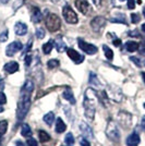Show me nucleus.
Segmentation results:
<instances>
[{
  "instance_id": "nucleus-19",
  "label": "nucleus",
  "mask_w": 145,
  "mask_h": 146,
  "mask_svg": "<svg viewBox=\"0 0 145 146\" xmlns=\"http://www.w3.org/2000/svg\"><path fill=\"white\" fill-rule=\"evenodd\" d=\"M139 44L136 43V42H127L126 43V49H127L129 52H134V51H136L138 49H139Z\"/></svg>"
},
{
  "instance_id": "nucleus-17",
  "label": "nucleus",
  "mask_w": 145,
  "mask_h": 146,
  "mask_svg": "<svg viewBox=\"0 0 145 146\" xmlns=\"http://www.w3.org/2000/svg\"><path fill=\"white\" fill-rule=\"evenodd\" d=\"M55 47H56L58 52H63L65 50H67L66 44H65V42L61 38H58V39L55 40Z\"/></svg>"
},
{
  "instance_id": "nucleus-42",
  "label": "nucleus",
  "mask_w": 145,
  "mask_h": 146,
  "mask_svg": "<svg viewBox=\"0 0 145 146\" xmlns=\"http://www.w3.org/2000/svg\"><path fill=\"white\" fill-rule=\"evenodd\" d=\"M139 49L141 50V52H145V42L141 44V47L139 46Z\"/></svg>"
},
{
  "instance_id": "nucleus-40",
  "label": "nucleus",
  "mask_w": 145,
  "mask_h": 146,
  "mask_svg": "<svg viewBox=\"0 0 145 146\" xmlns=\"http://www.w3.org/2000/svg\"><path fill=\"white\" fill-rule=\"evenodd\" d=\"M130 59H131V60H132L133 62H134V63L138 66V67H140V66H141V62H140V60L138 59V58H135V57H131Z\"/></svg>"
},
{
  "instance_id": "nucleus-47",
  "label": "nucleus",
  "mask_w": 145,
  "mask_h": 146,
  "mask_svg": "<svg viewBox=\"0 0 145 146\" xmlns=\"http://www.w3.org/2000/svg\"><path fill=\"white\" fill-rule=\"evenodd\" d=\"M130 35H131V36H139V34H138V32H136V31H135V32H130Z\"/></svg>"
},
{
  "instance_id": "nucleus-48",
  "label": "nucleus",
  "mask_w": 145,
  "mask_h": 146,
  "mask_svg": "<svg viewBox=\"0 0 145 146\" xmlns=\"http://www.w3.org/2000/svg\"><path fill=\"white\" fill-rule=\"evenodd\" d=\"M8 1H9V0H0V2H1V3H7Z\"/></svg>"
},
{
  "instance_id": "nucleus-51",
  "label": "nucleus",
  "mask_w": 145,
  "mask_h": 146,
  "mask_svg": "<svg viewBox=\"0 0 145 146\" xmlns=\"http://www.w3.org/2000/svg\"><path fill=\"white\" fill-rule=\"evenodd\" d=\"M2 111H3V108H2V107H0V112H2Z\"/></svg>"
},
{
  "instance_id": "nucleus-9",
  "label": "nucleus",
  "mask_w": 145,
  "mask_h": 146,
  "mask_svg": "<svg viewBox=\"0 0 145 146\" xmlns=\"http://www.w3.org/2000/svg\"><path fill=\"white\" fill-rule=\"evenodd\" d=\"M67 54L69 56V58H70L74 63H76V64L82 63V62L84 61V56L79 54L76 50H74V49H72V48L67 49Z\"/></svg>"
},
{
  "instance_id": "nucleus-5",
  "label": "nucleus",
  "mask_w": 145,
  "mask_h": 146,
  "mask_svg": "<svg viewBox=\"0 0 145 146\" xmlns=\"http://www.w3.org/2000/svg\"><path fill=\"white\" fill-rule=\"evenodd\" d=\"M106 135H107L111 141H115V142H118V141H119V137H120L119 130H118L117 125H116L112 121H109L108 124H107Z\"/></svg>"
},
{
  "instance_id": "nucleus-4",
  "label": "nucleus",
  "mask_w": 145,
  "mask_h": 146,
  "mask_svg": "<svg viewBox=\"0 0 145 146\" xmlns=\"http://www.w3.org/2000/svg\"><path fill=\"white\" fill-rule=\"evenodd\" d=\"M62 15L66 20L67 23L69 24H76L79 22V19H78V14L74 12L72 8L70 6H65L62 9Z\"/></svg>"
},
{
  "instance_id": "nucleus-18",
  "label": "nucleus",
  "mask_w": 145,
  "mask_h": 146,
  "mask_svg": "<svg viewBox=\"0 0 145 146\" xmlns=\"http://www.w3.org/2000/svg\"><path fill=\"white\" fill-rule=\"evenodd\" d=\"M54 45H55V40H48L46 44H44L43 45V52L45 54V55H48L51 52V50L54 48Z\"/></svg>"
},
{
  "instance_id": "nucleus-25",
  "label": "nucleus",
  "mask_w": 145,
  "mask_h": 146,
  "mask_svg": "<svg viewBox=\"0 0 145 146\" xmlns=\"http://www.w3.org/2000/svg\"><path fill=\"white\" fill-rule=\"evenodd\" d=\"M38 135H39V140H41V142L42 143H45V142H48L49 140H50V135H49L46 131H39L38 132Z\"/></svg>"
},
{
  "instance_id": "nucleus-35",
  "label": "nucleus",
  "mask_w": 145,
  "mask_h": 146,
  "mask_svg": "<svg viewBox=\"0 0 145 146\" xmlns=\"http://www.w3.org/2000/svg\"><path fill=\"white\" fill-rule=\"evenodd\" d=\"M23 3H24V0H18L17 2L13 3V9H14V10H18L19 8L22 6Z\"/></svg>"
},
{
  "instance_id": "nucleus-41",
  "label": "nucleus",
  "mask_w": 145,
  "mask_h": 146,
  "mask_svg": "<svg viewBox=\"0 0 145 146\" xmlns=\"http://www.w3.org/2000/svg\"><path fill=\"white\" fill-rule=\"evenodd\" d=\"M93 3H94L97 8H99V7L102 6V0H93Z\"/></svg>"
},
{
  "instance_id": "nucleus-50",
  "label": "nucleus",
  "mask_w": 145,
  "mask_h": 146,
  "mask_svg": "<svg viewBox=\"0 0 145 146\" xmlns=\"http://www.w3.org/2000/svg\"><path fill=\"white\" fill-rule=\"evenodd\" d=\"M142 31H143V32L145 33V23L143 25H142Z\"/></svg>"
},
{
  "instance_id": "nucleus-14",
  "label": "nucleus",
  "mask_w": 145,
  "mask_h": 146,
  "mask_svg": "<svg viewBox=\"0 0 145 146\" xmlns=\"http://www.w3.org/2000/svg\"><path fill=\"white\" fill-rule=\"evenodd\" d=\"M140 135L135 132H133L132 134H130L127 139V145L128 146H138L140 144Z\"/></svg>"
},
{
  "instance_id": "nucleus-29",
  "label": "nucleus",
  "mask_w": 145,
  "mask_h": 146,
  "mask_svg": "<svg viewBox=\"0 0 145 146\" xmlns=\"http://www.w3.org/2000/svg\"><path fill=\"white\" fill-rule=\"evenodd\" d=\"M65 142H66L68 145H72L74 143V137H73L72 133H68L66 135V139H65Z\"/></svg>"
},
{
  "instance_id": "nucleus-2",
  "label": "nucleus",
  "mask_w": 145,
  "mask_h": 146,
  "mask_svg": "<svg viewBox=\"0 0 145 146\" xmlns=\"http://www.w3.org/2000/svg\"><path fill=\"white\" fill-rule=\"evenodd\" d=\"M97 104V94L93 88H87L84 93V115L87 120L92 121L95 116Z\"/></svg>"
},
{
  "instance_id": "nucleus-10",
  "label": "nucleus",
  "mask_w": 145,
  "mask_h": 146,
  "mask_svg": "<svg viewBox=\"0 0 145 146\" xmlns=\"http://www.w3.org/2000/svg\"><path fill=\"white\" fill-rule=\"evenodd\" d=\"M105 25H106V20L103 17H96L91 21L92 29L95 32H99L103 27H105Z\"/></svg>"
},
{
  "instance_id": "nucleus-16",
  "label": "nucleus",
  "mask_w": 145,
  "mask_h": 146,
  "mask_svg": "<svg viewBox=\"0 0 145 146\" xmlns=\"http://www.w3.org/2000/svg\"><path fill=\"white\" fill-rule=\"evenodd\" d=\"M66 129H67L66 123L63 122V120L61 118H58L56 120V132L57 133H62V132L66 131Z\"/></svg>"
},
{
  "instance_id": "nucleus-31",
  "label": "nucleus",
  "mask_w": 145,
  "mask_h": 146,
  "mask_svg": "<svg viewBox=\"0 0 145 146\" xmlns=\"http://www.w3.org/2000/svg\"><path fill=\"white\" fill-rule=\"evenodd\" d=\"M36 37L38 39H42L45 37V30L42 29V27H39V29H37L36 30Z\"/></svg>"
},
{
  "instance_id": "nucleus-11",
  "label": "nucleus",
  "mask_w": 145,
  "mask_h": 146,
  "mask_svg": "<svg viewBox=\"0 0 145 146\" xmlns=\"http://www.w3.org/2000/svg\"><path fill=\"white\" fill-rule=\"evenodd\" d=\"M80 130H81L82 134L84 135V137H86V139H90V140H92V139L94 137L92 128L88 125V124H86L85 122H81V123H80Z\"/></svg>"
},
{
  "instance_id": "nucleus-6",
  "label": "nucleus",
  "mask_w": 145,
  "mask_h": 146,
  "mask_svg": "<svg viewBox=\"0 0 145 146\" xmlns=\"http://www.w3.org/2000/svg\"><path fill=\"white\" fill-rule=\"evenodd\" d=\"M78 43H79V47L81 48V50L84 51L85 54H87V55H94V54L97 52L96 46H94V45H92V44L86 43L82 38H79V39H78Z\"/></svg>"
},
{
  "instance_id": "nucleus-45",
  "label": "nucleus",
  "mask_w": 145,
  "mask_h": 146,
  "mask_svg": "<svg viewBox=\"0 0 145 146\" xmlns=\"http://www.w3.org/2000/svg\"><path fill=\"white\" fill-rule=\"evenodd\" d=\"M3 87H5V84H3V80L0 78V88H1V90H3Z\"/></svg>"
},
{
  "instance_id": "nucleus-46",
  "label": "nucleus",
  "mask_w": 145,
  "mask_h": 146,
  "mask_svg": "<svg viewBox=\"0 0 145 146\" xmlns=\"http://www.w3.org/2000/svg\"><path fill=\"white\" fill-rule=\"evenodd\" d=\"M15 146H25V145L21 141H17V142H15Z\"/></svg>"
},
{
  "instance_id": "nucleus-30",
  "label": "nucleus",
  "mask_w": 145,
  "mask_h": 146,
  "mask_svg": "<svg viewBox=\"0 0 145 146\" xmlns=\"http://www.w3.org/2000/svg\"><path fill=\"white\" fill-rule=\"evenodd\" d=\"M141 18H140V14L138 13H132L131 14V22H132L133 24H136V23H139Z\"/></svg>"
},
{
  "instance_id": "nucleus-7",
  "label": "nucleus",
  "mask_w": 145,
  "mask_h": 146,
  "mask_svg": "<svg viewBox=\"0 0 145 146\" xmlns=\"http://www.w3.org/2000/svg\"><path fill=\"white\" fill-rule=\"evenodd\" d=\"M74 6H75V8L79 10L80 12L82 13V14H84V15H86V14H88V13L91 12V6H90L87 0H75Z\"/></svg>"
},
{
  "instance_id": "nucleus-43",
  "label": "nucleus",
  "mask_w": 145,
  "mask_h": 146,
  "mask_svg": "<svg viewBox=\"0 0 145 146\" xmlns=\"http://www.w3.org/2000/svg\"><path fill=\"white\" fill-rule=\"evenodd\" d=\"M141 127H142V129L145 131V116L142 118V122H141Z\"/></svg>"
},
{
  "instance_id": "nucleus-39",
  "label": "nucleus",
  "mask_w": 145,
  "mask_h": 146,
  "mask_svg": "<svg viewBox=\"0 0 145 146\" xmlns=\"http://www.w3.org/2000/svg\"><path fill=\"white\" fill-rule=\"evenodd\" d=\"M31 47H32V39H30V42L27 43V46H26V48L24 49V52H23V56H25L27 52H29V50L31 49Z\"/></svg>"
},
{
  "instance_id": "nucleus-23",
  "label": "nucleus",
  "mask_w": 145,
  "mask_h": 146,
  "mask_svg": "<svg viewBox=\"0 0 145 146\" xmlns=\"http://www.w3.org/2000/svg\"><path fill=\"white\" fill-rule=\"evenodd\" d=\"M103 50H104V52H105L106 58H107L108 60H112V59H114V52H112V50L109 48L107 45H104Z\"/></svg>"
},
{
  "instance_id": "nucleus-13",
  "label": "nucleus",
  "mask_w": 145,
  "mask_h": 146,
  "mask_svg": "<svg viewBox=\"0 0 145 146\" xmlns=\"http://www.w3.org/2000/svg\"><path fill=\"white\" fill-rule=\"evenodd\" d=\"M14 33L19 36H23L27 33V25L22 22H18L14 25Z\"/></svg>"
},
{
  "instance_id": "nucleus-15",
  "label": "nucleus",
  "mask_w": 145,
  "mask_h": 146,
  "mask_svg": "<svg viewBox=\"0 0 145 146\" xmlns=\"http://www.w3.org/2000/svg\"><path fill=\"white\" fill-rule=\"evenodd\" d=\"M3 70L9 73V74H12V73L17 72L19 70V63L17 61H10V62H8V63L5 64Z\"/></svg>"
},
{
  "instance_id": "nucleus-27",
  "label": "nucleus",
  "mask_w": 145,
  "mask_h": 146,
  "mask_svg": "<svg viewBox=\"0 0 145 146\" xmlns=\"http://www.w3.org/2000/svg\"><path fill=\"white\" fill-rule=\"evenodd\" d=\"M112 23H122V24H127V21H126V17L122 14V15H119V17H116V18H112L110 20Z\"/></svg>"
},
{
  "instance_id": "nucleus-49",
  "label": "nucleus",
  "mask_w": 145,
  "mask_h": 146,
  "mask_svg": "<svg viewBox=\"0 0 145 146\" xmlns=\"http://www.w3.org/2000/svg\"><path fill=\"white\" fill-rule=\"evenodd\" d=\"M142 78L144 80V83H145V72H142Z\"/></svg>"
},
{
  "instance_id": "nucleus-53",
  "label": "nucleus",
  "mask_w": 145,
  "mask_h": 146,
  "mask_svg": "<svg viewBox=\"0 0 145 146\" xmlns=\"http://www.w3.org/2000/svg\"><path fill=\"white\" fill-rule=\"evenodd\" d=\"M51 1H54V2H57V1H58V0H51Z\"/></svg>"
},
{
  "instance_id": "nucleus-3",
  "label": "nucleus",
  "mask_w": 145,
  "mask_h": 146,
  "mask_svg": "<svg viewBox=\"0 0 145 146\" xmlns=\"http://www.w3.org/2000/svg\"><path fill=\"white\" fill-rule=\"evenodd\" d=\"M45 24L49 32H57L61 27L60 18L55 13H48L45 18Z\"/></svg>"
},
{
  "instance_id": "nucleus-36",
  "label": "nucleus",
  "mask_w": 145,
  "mask_h": 146,
  "mask_svg": "<svg viewBox=\"0 0 145 146\" xmlns=\"http://www.w3.org/2000/svg\"><path fill=\"white\" fill-rule=\"evenodd\" d=\"M26 143H27V146H38L36 140H35V139H32V137H31V139H29Z\"/></svg>"
},
{
  "instance_id": "nucleus-22",
  "label": "nucleus",
  "mask_w": 145,
  "mask_h": 146,
  "mask_svg": "<svg viewBox=\"0 0 145 146\" xmlns=\"http://www.w3.org/2000/svg\"><path fill=\"white\" fill-rule=\"evenodd\" d=\"M63 97H65V99H67L68 102H70L72 105L75 104V98H74L73 93L71 91H69V90H68V91L65 92V93H63Z\"/></svg>"
},
{
  "instance_id": "nucleus-12",
  "label": "nucleus",
  "mask_w": 145,
  "mask_h": 146,
  "mask_svg": "<svg viewBox=\"0 0 145 146\" xmlns=\"http://www.w3.org/2000/svg\"><path fill=\"white\" fill-rule=\"evenodd\" d=\"M43 20V13L42 11L38 9V8H33V11H32V17H31V21L34 23V24H38L39 22H42Z\"/></svg>"
},
{
  "instance_id": "nucleus-33",
  "label": "nucleus",
  "mask_w": 145,
  "mask_h": 146,
  "mask_svg": "<svg viewBox=\"0 0 145 146\" xmlns=\"http://www.w3.org/2000/svg\"><path fill=\"white\" fill-rule=\"evenodd\" d=\"M32 60H33V57L31 55H26L24 58V63L26 67H30L31 63H32Z\"/></svg>"
},
{
  "instance_id": "nucleus-52",
  "label": "nucleus",
  "mask_w": 145,
  "mask_h": 146,
  "mask_svg": "<svg viewBox=\"0 0 145 146\" xmlns=\"http://www.w3.org/2000/svg\"><path fill=\"white\" fill-rule=\"evenodd\" d=\"M143 14H144V17H145V7H144V9H143Z\"/></svg>"
},
{
  "instance_id": "nucleus-20",
  "label": "nucleus",
  "mask_w": 145,
  "mask_h": 146,
  "mask_svg": "<svg viewBox=\"0 0 145 146\" xmlns=\"http://www.w3.org/2000/svg\"><path fill=\"white\" fill-rule=\"evenodd\" d=\"M21 134H22L24 137H31V136H32V130H31L29 124H23V125H22Z\"/></svg>"
},
{
  "instance_id": "nucleus-28",
  "label": "nucleus",
  "mask_w": 145,
  "mask_h": 146,
  "mask_svg": "<svg viewBox=\"0 0 145 146\" xmlns=\"http://www.w3.org/2000/svg\"><path fill=\"white\" fill-rule=\"evenodd\" d=\"M59 64H60V63H59V61L57 60V59H51V60H49L48 62H47V67H48L49 69L57 68Z\"/></svg>"
},
{
  "instance_id": "nucleus-26",
  "label": "nucleus",
  "mask_w": 145,
  "mask_h": 146,
  "mask_svg": "<svg viewBox=\"0 0 145 146\" xmlns=\"http://www.w3.org/2000/svg\"><path fill=\"white\" fill-rule=\"evenodd\" d=\"M90 83L93 84V85H95L96 87L100 86V83H99V81L97 79V75L95 73L91 72V74H90Z\"/></svg>"
},
{
  "instance_id": "nucleus-38",
  "label": "nucleus",
  "mask_w": 145,
  "mask_h": 146,
  "mask_svg": "<svg viewBox=\"0 0 145 146\" xmlns=\"http://www.w3.org/2000/svg\"><path fill=\"white\" fill-rule=\"evenodd\" d=\"M7 103V97L6 95L2 93V92H0V105H3V104Z\"/></svg>"
},
{
  "instance_id": "nucleus-37",
  "label": "nucleus",
  "mask_w": 145,
  "mask_h": 146,
  "mask_svg": "<svg viewBox=\"0 0 145 146\" xmlns=\"http://www.w3.org/2000/svg\"><path fill=\"white\" fill-rule=\"evenodd\" d=\"M128 1V8L130 10H133L135 8V0H127Z\"/></svg>"
},
{
  "instance_id": "nucleus-8",
  "label": "nucleus",
  "mask_w": 145,
  "mask_h": 146,
  "mask_svg": "<svg viewBox=\"0 0 145 146\" xmlns=\"http://www.w3.org/2000/svg\"><path fill=\"white\" fill-rule=\"evenodd\" d=\"M22 48H23V45L20 43V42H13V43L9 44L8 47L6 48V55L8 57H12V56L15 55Z\"/></svg>"
},
{
  "instance_id": "nucleus-54",
  "label": "nucleus",
  "mask_w": 145,
  "mask_h": 146,
  "mask_svg": "<svg viewBox=\"0 0 145 146\" xmlns=\"http://www.w3.org/2000/svg\"><path fill=\"white\" fill-rule=\"evenodd\" d=\"M120 1H126V0H120Z\"/></svg>"
},
{
  "instance_id": "nucleus-1",
  "label": "nucleus",
  "mask_w": 145,
  "mask_h": 146,
  "mask_svg": "<svg viewBox=\"0 0 145 146\" xmlns=\"http://www.w3.org/2000/svg\"><path fill=\"white\" fill-rule=\"evenodd\" d=\"M34 91V83L31 80H26L21 88V94L18 102V109H17V118L19 121H22L27 115L31 107V98Z\"/></svg>"
},
{
  "instance_id": "nucleus-24",
  "label": "nucleus",
  "mask_w": 145,
  "mask_h": 146,
  "mask_svg": "<svg viewBox=\"0 0 145 146\" xmlns=\"http://www.w3.org/2000/svg\"><path fill=\"white\" fill-rule=\"evenodd\" d=\"M44 121L46 122L47 124H49V125H51V124H53V122L55 121V113L54 112H48V113H46V115L44 116Z\"/></svg>"
},
{
  "instance_id": "nucleus-21",
  "label": "nucleus",
  "mask_w": 145,
  "mask_h": 146,
  "mask_svg": "<svg viewBox=\"0 0 145 146\" xmlns=\"http://www.w3.org/2000/svg\"><path fill=\"white\" fill-rule=\"evenodd\" d=\"M7 130H8V121L7 120H1L0 121V140L6 134Z\"/></svg>"
},
{
  "instance_id": "nucleus-44",
  "label": "nucleus",
  "mask_w": 145,
  "mask_h": 146,
  "mask_svg": "<svg viewBox=\"0 0 145 146\" xmlns=\"http://www.w3.org/2000/svg\"><path fill=\"white\" fill-rule=\"evenodd\" d=\"M114 45H115V46H117V47H118V46H120L121 40H120V39H115V40H114Z\"/></svg>"
},
{
  "instance_id": "nucleus-32",
  "label": "nucleus",
  "mask_w": 145,
  "mask_h": 146,
  "mask_svg": "<svg viewBox=\"0 0 145 146\" xmlns=\"http://www.w3.org/2000/svg\"><path fill=\"white\" fill-rule=\"evenodd\" d=\"M8 35H9V32L8 31H3L1 34H0V42H6L7 39H8Z\"/></svg>"
},
{
  "instance_id": "nucleus-34",
  "label": "nucleus",
  "mask_w": 145,
  "mask_h": 146,
  "mask_svg": "<svg viewBox=\"0 0 145 146\" xmlns=\"http://www.w3.org/2000/svg\"><path fill=\"white\" fill-rule=\"evenodd\" d=\"M79 141H80V145L81 146H91L90 142L87 141L86 137H80Z\"/></svg>"
},
{
  "instance_id": "nucleus-55",
  "label": "nucleus",
  "mask_w": 145,
  "mask_h": 146,
  "mask_svg": "<svg viewBox=\"0 0 145 146\" xmlns=\"http://www.w3.org/2000/svg\"><path fill=\"white\" fill-rule=\"evenodd\" d=\"M144 108H145V103H144Z\"/></svg>"
}]
</instances>
